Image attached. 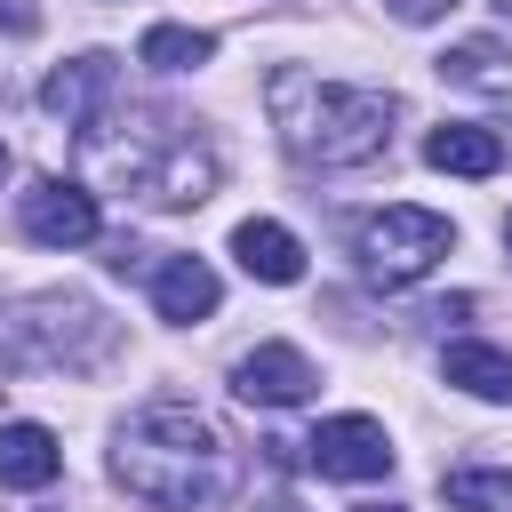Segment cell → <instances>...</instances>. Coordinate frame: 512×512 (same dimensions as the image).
Returning a JSON list of instances; mask_svg holds the SVG:
<instances>
[{
  "label": "cell",
  "mask_w": 512,
  "mask_h": 512,
  "mask_svg": "<svg viewBox=\"0 0 512 512\" xmlns=\"http://www.w3.org/2000/svg\"><path fill=\"white\" fill-rule=\"evenodd\" d=\"M112 480H120L136 504H152V512H208V504L232 496L240 472H232L224 432H216L200 408L152 400V408H136V416L120 424V440H112Z\"/></svg>",
  "instance_id": "1"
},
{
  "label": "cell",
  "mask_w": 512,
  "mask_h": 512,
  "mask_svg": "<svg viewBox=\"0 0 512 512\" xmlns=\"http://www.w3.org/2000/svg\"><path fill=\"white\" fill-rule=\"evenodd\" d=\"M264 104H272V128L280 144L304 160V168H360L392 144V120H400V96L384 88H344V80H320L304 64H280L264 80Z\"/></svg>",
  "instance_id": "2"
},
{
  "label": "cell",
  "mask_w": 512,
  "mask_h": 512,
  "mask_svg": "<svg viewBox=\"0 0 512 512\" xmlns=\"http://www.w3.org/2000/svg\"><path fill=\"white\" fill-rule=\"evenodd\" d=\"M104 352V312L80 296H32L0 320V360L8 368H88Z\"/></svg>",
  "instance_id": "3"
},
{
  "label": "cell",
  "mask_w": 512,
  "mask_h": 512,
  "mask_svg": "<svg viewBox=\"0 0 512 512\" xmlns=\"http://www.w3.org/2000/svg\"><path fill=\"white\" fill-rule=\"evenodd\" d=\"M360 272L368 280H384V288H408V280H424L448 248H456V224L448 216H432V208H408V200H392V208H376L368 224H360Z\"/></svg>",
  "instance_id": "4"
},
{
  "label": "cell",
  "mask_w": 512,
  "mask_h": 512,
  "mask_svg": "<svg viewBox=\"0 0 512 512\" xmlns=\"http://www.w3.org/2000/svg\"><path fill=\"white\" fill-rule=\"evenodd\" d=\"M128 168V184L152 200V208H200L208 192H216V152L200 144V136H160V152H136V160H120Z\"/></svg>",
  "instance_id": "5"
},
{
  "label": "cell",
  "mask_w": 512,
  "mask_h": 512,
  "mask_svg": "<svg viewBox=\"0 0 512 512\" xmlns=\"http://www.w3.org/2000/svg\"><path fill=\"white\" fill-rule=\"evenodd\" d=\"M112 88H120V64L104 56V48H88V56H72V64H56L48 72V88H40V104L72 128V136H104V112H112Z\"/></svg>",
  "instance_id": "6"
},
{
  "label": "cell",
  "mask_w": 512,
  "mask_h": 512,
  "mask_svg": "<svg viewBox=\"0 0 512 512\" xmlns=\"http://www.w3.org/2000/svg\"><path fill=\"white\" fill-rule=\"evenodd\" d=\"M24 240H40V248H88L96 240V192L88 184H72V176H40L32 192H24Z\"/></svg>",
  "instance_id": "7"
},
{
  "label": "cell",
  "mask_w": 512,
  "mask_h": 512,
  "mask_svg": "<svg viewBox=\"0 0 512 512\" xmlns=\"http://www.w3.org/2000/svg\"><path fill=\"white\" fill-rule=\"evenodd\" d=\"M304 456H312L320 480H384V472H392V440H384L376 416H328V424L304 440Z\"/></svg>",
  "instance_id": "8"
},
{
  "label": "cell",
  "mask_w": 512,
  "mask_h": 512,
  "mask_svg": "<svg viewBox=\"0 0 512 512\" xmlns=\"http://www.w3.org/2000/svg\"><path fill=\"white\" fill-rule=\"evenodd\" d=\"M312 384H320V368H312L296 344H256V352H240V368H232V392H240L248 408H296V400H312Z\"/></svg>",
  "instance_id": "9"
},
{
  "label": "cell",
  "mask_w": 512,
  "mask_h": 512,
  "mask_svg": "<svg viewBox=\"0 0 512 512\" xmlns=\"http://www.w3.org/2000/svg\"><path fill=\"white\" fill-rule=\"evenodd\" d=\"M232 256H240V272H248V280H272V288L304 280V248H296V232H288V224H272V216H248V224L232 232Z\"/></svg>",
  "instance_id": "10"
},
{
  "label": "cell",
  "mask_w": 512,
  "mask_h": 512,
  "mask_svg": "<svg viewBox=\"0 0 512 512\" xmlns=\"http://www.w3.org/2000/svg\"><path fill=\"white\" fill-rule=\"evenodd\" d=\"M424 160H432L440 176H496V168H504V136L480 128V120H448V128L424 136Z\"/></svg>",
  "instance_id": "11"
},
{
  "label": "cell",
  "mask_w": 512,
  "mask_h": 512,
  "mask_svg": "<svg viewBox=\"0 0 512 512\" xmlns=\"http://www.w3.org/2000/svg\"><path fill=\"white\" fill-rule=\"evenodd\" d=\"M216 296H224V288H216V272H208L200 256H168V264L152 272V312H160V320H208Z\"/></svg>",
  "instance_id": "12"
},
{
  "label": "cell",
  "mask_w": 512,
  "mask_h": 512,
  "mask_svg": "<svg viewBox=\"0 0 512 512\" xmlns=\"http://www.w3.org/2000/svg\"><path fill=\"white\" fill-rule=\"evenodd\" d=\"M64 472V448L48 424H0V488H48Z\"/></svg>",
  "instance_id": "13"
},
{
  "label": "cell",
  "mask_w": 512,
  "mask_h": 512,
  "mask_svg": "<svg viewBox=\"0 0 512 512\" xmlns=\"http://www.w3.org/2000/svg\"><path fill=\"white\" fill-rule=\"evenodd\" d=\"M440 376L472 400H512V352H496V344H448Z\"/></svg>",
  "instance_id": "14"
},
{
  "label": "cell",
  "mask_w": 512,
  "mask_h": 512,
  "mask_svg": "<svg viewBox=\"0 0 512 512\" xmlns=\"http://www.w3.org/2000/svg\"><path fill=\"white\" fill-rule=\"evenodd\" d=\"M440 80L480 88V96H504V88H512V48H504V40H456V48L440 56Z\"/></svg>",
  "instance_id": "15"
},
{
  "label": "cell",
  "mask_w": 512,
  "mask_h": 512,
  "mask_svg": "<svg viewBox=\"0 0 512 512\" xmlns=\"http://www.w3.org/2000/svg\"><path fill=\"white\" fill-rule=\"evenodd\" d=\"M136 56H144L152 72H192V64H208V56H216V40H208V32H192V24H152V32L136 40Z\"/></svg>",
  "instance_id": "16"
},
{
  "label": "cell",
  "mask_w": 512,
  "mask_h": 512,
  "mask_svg": "<svg viewBox=\"0 0 512 512\" xmlns=\"http://www.w3.org/2000/svg\"><path fill=\"white\" fill-rule=\"evenodd\" d=\"M440 496L456 512H512V472H448Z\"/></svg>",
  "instance_id": "17"
},
{
  "label": "cell",
  "mask_w": 512,
  "mask_h": 512,
  "mask_svg": "<svg viewBox=\"0 0 512 512\" xmlns=\"http://www.w3.org/2000/svg\"><path fill=\"white\" fill-rule=\"evenodd\" d=\"M384 8H392L400 24H440V16L456 8V0H384Z\"/></svg>",
  "instance_id": "18"
},
{
  "label": "cell",
  "mask_w": 512,
  "mask_h": 512,
  "mask_svg": "<svg viewBox=\"0 0 512 512\" xmlns=\"http://www.w3.org/2000/svg\"><path fill=\"white\" fill-rule=\"evenodd\" d=\"M0 24H8V32H40V8H32V0H0Z\"/></svg>",
  "instance_id": "19"
},
{
  "label": "cell",
  "mask_w": 512,
  "mask_h": 512,
  "mask_svg": "<svg viewBox=\"0 0 512 512\" xmlns=\"http://www.w3.org/2000/svg\"><path fill=\"white\" fill-rule=\"evenodd\" d=\"M264 512H304V504H288V496H280V504H264Z\"/></svg>",
  "instance_id": "20"
},
{
  "label": "cell",
  "mask_w": 512,
  "mask_h": 512,
  "mask_svg": "<svg viewBox=\"0 0 512 512\" xmlns=\"http://www.w3.org/2000/svg\"><path fill=\"white\" fill-rule=\"evenodd\" d=\"M360 512H400V504H360Z\"/></svg>",
  "instance_id": "21"
},
{
  "label": "cell",
  "mask_w": 512,
  "mask_h": 512,
  "mask_svg": "<svg viewBox=\"0 0 512 512\" xmlns=\"http://www.w3.org/2000/svg\"><path fill=\"white\" fill-rule=\"evenodd\" d=\"M504 248H512V216H504Z\"/></svg>",
  "instance_id": "22"
},
{
  "label": "cell",
  "mask_w": 512,
  "mask_h": 512,
  "mask_svg": "<svg viewBox=\"0 0 512 512\" xmlns=\"http://www.w3.org/2000/svg\"><path fill=\"white\" fill-rule=\"evenodd\" d=\"M0 176H8V144H0Z\"/></svg>",
  "instance_id": "23"
},
{
  "label": "cell",
  "mask_w": 512,
  "mask_h": 512,
  "mask_svg": "<svg viewBox=\"0 0 512 512\" xmlns=\"http://www.w3.org/2000/svg\"><path fill=\"white\" fill-rule=\"evenodd\" d=\"M496 8H504V16H512V0H496Z\"/></svg>",
  "instance_id": "24"
}]
</instances>
